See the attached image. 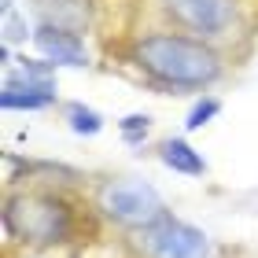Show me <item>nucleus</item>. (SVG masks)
<instances>
[{
  "label": "nucleus",
  "instance_id": "0eeeda50",
  "mask_svg": "<svg viewBox=\"0 0 258 258\" xmlns=\"http://www.w3.org/2000/svg\"><path fill=\"white\" fill-rule=\"evenodd\" d=\"M33 44L44 55V63H63V67H85V44L74 30H59V26H37L33 30Z\"/></svg>",
  "mask_w": 258,
  "mask_h": 258
},
{
  "label": "nucleus",
  "instance_id": "7ed1b4c3",
  "mask_svg": "<svg viewBox=\"0 0 258 258\" xmlns=\"http://www.w3.org/2000/svg\"><path fill=\"white\" fill-rule=\"evenodd\" d=\"M96 203L103 210V218L118 221V225L129 229H148L166 214L162 210V196L155 184L140 181V177H118V181H107L96 196Z\"/></svg>",
  "mask_w": 258,
  "mask_h": 258
},
{
  "label": "nucleus",
  "instance_id": "9d476101",
  "mask_svg": "<svg viewBox=\"0 0 258 258\" xmlns=\"http://www.w3.org/2000/svg\"><path fill=\"white\" fill-rule=\"evenodd\" d=\"M67 122H70V129H74L78 137H96L103 129V118L92 107H85V103H70L67 107Z\"/></svg>",
  "mask_w": 258,
  "mask_h": 258
},
{
  "label": "nucleus",
  "instance_id": "20e7f679",
  "mask_svg": "<svg viewBox=\"0 0 258 258\" xmlns=\"http://www.w3.org/2000/svg\"><path fill=\"white\" fill-rule=\"evenodd\" d=\"M144 247L151 258H207L210 240H207L203 229H196L181 218L162 214L155 225L144 229Z\"/></svg>",
  "mask_w": 258,
  "mask_h": 258
},
{
  "label": "nucleus",
  "instance_id": "9b49d317",
  "mask_svg": "<svg viewBox=\"0 0 258 258\" xmlns=\"http://www.w3.org/2000/svg\"><path fill=\"white\" fill-rule=\"evenodd\" d=\"M118 129H122V137L129 140V144H137V140H144V137H148L151 118H148V114H129V118L118 122Z\"/></svg>",
  "mask_w": 258,
  "mask_h": 258
},
{
  "label": "nucleus",
  "instance_id": "f257e3e1",
  "mask_svg": "<svg viewBox=\"0 0 258 258\" xmlns=\"http://www.w3.org/2000/svg\"><path fill=\"white\" fill-rule=\"evenodd\" d=\"M137 67L170 89H203L221 78V59L203 41L181 33H151L133 48Z\"/></svg>",
  "mask_w": 258,
  "mask_h": 258
},
{
  "label": "nucleus",
  "instance_id": "f8f14e48",
  "mask_svg": "<svg viewBox=\"0 0 258 258\" xmlns=\"http://www.w3.org/2000/svg\"><path fill=\"white\" fill-rule=\"evenodd\" d=\"M218 111H221L218 100H203V103H196V107H192V114H188V122H184V125H188V129H203Z\"/></svg>",
  "mask_w": 258,
  "mask_h": 258
},
{
  "label": "nucleus",
  "instance_id": "39448f33",
  "mask_svg": "<svg viewBox=\"0 0 258 258\" xmlns=\"http://www.w3.org/2000/svg\"><path fill=\"white\" fill-rule=\"evenodd\" d=\"M55 100V85L48 78V63H33L26 59L19 74L4 78L0 89V107L4 111H33V107H48Z\"/></svg>",
  "mask_w": 258,
  "mask_h": 258
},
{
  "label": "nucleus",
  "instance_id": "6e6552de",
  "mask_svg": "<svg viewBox=\"0 0 258 258\" xmlns=\"http://www.w3.org/2000/svg\"><path fill=\"white\" fill-rule=\"evenodd\" d=\"M41 11V26H59V30H81L89 22V0H33Z\"/></svg>",
  "mask_w": 258,
  "mask_h": 258
},
{
  "label": "nucleus",
  "instance_id": "1a4fd4ad",
  "mask_svg": "<svg viewBox=\"0 0 258 258\" xmlns=\"http://www.w3.org/2000/svg\"><path fill=\"white\" fill-rule=\"evenodd\" d=\"M162 162L173 170V173H188V177H199V173H207V162L203 155L188 144V140H166L162 144Z\"/></svg>",
  "mask_w": 258,
  "mask_h": 258
},
{
  "label": "nucleus",
  "instance_id": "423d86ee",
  "mask_svg": "<svg viewBox=\"0 0 258 258\" xmlns=\"http://www.w3.org/2000/svg\"><path fill=\"white\" fill-rule=\"evenodd\" d=\"M162 4L177 22H184L196 33H207V37L225 33L232 26V15H236L232 0H162Z\"/></svg>",
  "mask_w": 258,
  "mask_h": 258
},
{
  "label": "nucleus",
  "instance_id": "f03ea898",
  "mask_svg": "<svg viewBox=\"0 0 258 258\" xmlns=\"http://www.w3.org/2000/svg\"><path fill=\"white\" fill-rule=\"evenodd\" d=\"M4 229L19 243H30V247H52V243H63L70 236V210H67L63 199H55V196L26 192V196L8 199Z\"/></svg>",
  "mask_w": 258,
  "mask_h": 258
}]
</instances>
